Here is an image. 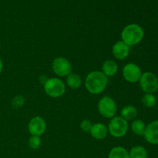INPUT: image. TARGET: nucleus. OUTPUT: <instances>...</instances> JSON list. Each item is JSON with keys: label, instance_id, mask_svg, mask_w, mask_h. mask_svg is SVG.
Returning a JSON list of instances; mask_svg holds the SVG:
<instances>
[{"label": "nucleus", "instance_id": "nucleus-1", "mask_svg": "<svg viewBox=\"0 0 158 158\" xmlns=\"http://www.w3.org/2000/svg\"><path fill=\"white\" fill-rule=\"evenodd\" d=\"M107 77L100 71H93L86 78L85 86L86 89L92 94H101L107 85Z\"/></svg>", "mask_w": 158, "mask_h": 158}, {"label": "nucleus", "instance_id": "nucleus-2", "mask_svg": "<svg viewBox=\"0 0 158 158\" xmlns=\"http://www.w3.org/2000/svg\"><path fill=\"white\" fill-rule=\"evenodd\" d=\"M144 32L141 26L137 24H131L123 29L121 33L122 41L127 46H132L140 43L143 38Z\"/></svg>", "mask_w": 158, "mask_h": 158}, {"label": "nucleus", "instance_id": "nucleus-3", "mask_svg": "<svg viewBox=\"0 0 158 158\" xmlns=\"http://www.w3.org/2000/svg\"><path fill=\"white\" fill-rule=\"evenodd\" d=\"M44 90L48 96L53 98L60 97L65 94L66 86L61 80L58 78H49L44 83Z\"/></svg>", "mask_w": 158, "mask_h": 158}, {"label": "nucleus", "instance_id": "nucleus-4", "mask_svg": "<svg viewBox=\"0 0 158 158\" xmlns=\"http://www.w3.org/2000/svg\"><path fill=\"white\" fill-rule=\"evenodd\" d=\"M127 121L121 117H114L110 120L108 126V131L114 137H122L126 135L128 131Z\"/></svg>", "mask_w": 158, "mask_h": 158}, {"label": "nucleus", "instance_id": "nucleus-5", "mask_svg": "<svg viewBox=\"0 0 158 158\" xmlns=\"http://www.w3.org/2000/svg\"><path fill=\"white\" fill-rule=\"evenodd\" d=\"M98 111L106 118H113L116 115L117 106L115 101L110 97H104L99 101Z\"/></svg>", "mask_w": 158, "mask_h": 158}, {"label": "nucleus", "instance_id": "nucleus-6", "mask_svg": "<svg viewBox=\"0 0 158 158\" xmlns=\"http://www.w3.org/2000/svg\"><path fill=\"white\" fill-rule=\"evenodd\" d=\"M140 86L145 94H154L157 89L158 80L155 75L151 72L142 73L140 79Z\"/></svg>", "mask_w": 158, "mask_h": 158}, {"label": "nucleus", "instance_id": "nucleus-7", "mask_svg": "<svg viewBox=\"0 0 158 158\" xmlns=\"http://www.w3.org/2000/svg\"><path fill=\"white\" fill-rule=\"evenodd\" d=\"M53 72L60 77H67L72 73V66L70 63L63 57H57L54 59L52 63Z\"/></svg>", "mask_w": 158, "mask_h": 158}, {"label": "nucleus", "instance_id": "nucleus-8", "mask_svg": "<svg viewBox=\"0 0 158 158\" xmlns=\"http://www.w3.org/2000/svg\"><path fill=\"white\" fill-rule=\"evenodd\" d=\"M123 78L131 83H137L142 76L140 68L134 63H128L123 69Z\"/></svg>", "mask_w": 158, "mask_h": 158}, {"label": "nucleus", "instance_id": "nucleus-9", "mask_svg": "<svg viewBox=\"0 0 158 158\" xmlns=\"http://www.w3.org/2000/svg\"><path fill=\"white\" fill-rule=\"evenodd\" d=\"M46 124L45 120L40 117H35L29 123V131L32 136H40L46 131Z\"/></svg>", "mask_w": 158, "mask_h": 158}, {"label": "nucleus", "instance_id": "nucleus-10", "mask_svg": "<svg viewBox=\"0 0 158 158\" xmlns=\"http://www.w3.org/2000/svg\"><path fill=\"white\" fill-rule=\"evenodd\" d=\"M143 137L148 143L158 144V120L151 122L146 127Z\"/></svg>", "mask_w": 158, "mask_h": 158}, {"label": "nucleus", "instance_id": "nucleus-11", "mask_svg": "<svg viewBox=\"0 0 158 158\" xmlns=\"http://www.w3.org/2000/svg\"><path fill=\"white\" fill-rule=\"evenodd\" d=\"M112 52L114 56L117 60H124L130 53V46L123 43L122 40L118 41L113 46Z\"/></svg>", "mask_w": 158, "mask_h": 158}, {"label": "nucleus", "instance_id": "nucleus-12", "mask_svg": "<svg viewBox=\"0 0 158 158\" xmlns=\"http://www.w3.org/2000/svg\"><path fill=\"white\" fill-rule=\"evenodd\" d=\"M108 132H109L108 127H106L104 124L101 123L93 124L90 131H89L91 136L95 139H97V140L104 139L107 136Z\"/></svg>", "mask_w": 158, "mask_h": 158}, {"label": "nucleus", "instance_id": "nucleus-13", "mask_svg": "<svg viewBox=\"0 0 158 158\" xmlns=\"http://www.w3.org/2000/svg\"><path fill=\"white\" fill-rule=\"evenodd\" d=\"M102 69H103V73L106 77H114L118 70V66L115 61L108 60L103 63Z\"/></svg>", "mask_w": 158, "mask_h": 158}, {"label": "nucleus", "instance_id": "nucleus-14", "mask_svg": "<svg viewBox=\"0 0 158 158\" xmlns=\"http://www.w3.org/2000/svg\"><path fill=\"white\" fill-rule=\"evenodd\" d=\"M120 114H121V117L127 121V120H132L136 118L137 115V110L134 106L128 105L122 109Z\"/></svg>", "mask_w": 158, "mask_h": 158}, {"label": "nucleus", "instance_id": "nucleus-15", "mask_svg": "<svg viewBox=\"0 0 158 158\" xmlns=\"http://www.w3.org/2000/svg\"><path fill=\"white\" fill-rule=\"evenodd\" d=\"M66 83H67L68 86L71 89H78L80 87L82 84V79L79 75L76 73H71L69 75L67 76L66 79Z\"/></svg>", "mask_w": 158, "mask_h": 158}, {"label": "nucleus", "instance_id": "nucleus-16", "mask_svg": "<svg viewBox=\"0 0 158 158\" xmlns=\"http://www.w3.org/2000/svg\"><path fill=\"white\" fill-rule=\"evenodd\" d=\"M129 157L130 158H148V152L143 147L135 146L131 148Z\"/></svg>", "mask_w": 158, "mask_h": 158}, {"label": "nucleus", "instance_id": "nucleus-17", "mask_svg": "<svg viewBox=\"0 0 158 158\" xmlns=\"http://www.w3.org/2000/svg\"><path fill=\"white\" fill-rule=\"evenodd\" d=\"M145 129H146V125L143 120H135L131 124V130L136 135L143 136Z\"/></svg>", "mask_w": 158, "mask_h": 158}, {"label": "nucleus", "instance_id": "nucleus-18", "mask_svg": "<svg viewBox=\"0 0 158 158\" xmlns=\"http://www.w3.org/2000/svg\"><path fill=\"white\" fill-rule=\"evenodd\" d=\"M108 158H130V157L126 149L122 147H117L111 150Z\"/></svg>", "mask_w": 158, "mask_h": 158}, {"label": "nucleus", "instance_id": "nucleus-19", "mask_svg": "<svg viewBox=\"0 0 158 158\" xmlns=\"http://www.w3.org/2000/svg\"><path fill=\"white\" fill-rule=\"evenodd\" d=\"M142 103L145 107L151 108L156 104V97L152 94H145L142 98Z\"/></svg>", "mask_w": 158, "mask_h": 158}, {"label": "nucleus", "instance_id": "nucleus-20", "mask_svg": "<svg viewBox=\"0 0 158 158\" xmlns=\"http://www.w3.org/2000/svg\"><path fill=\"white\" fill-rule=\"evenodd\" d=\"M29 148L33 150H36L41 146V139L39 136H32L29 140Z\"/></svg>", "mask_w": 158, "mask_h": 158}, {"label": "nucleus", "instance_id": "nucleus-21", "mask_svg": "<svg viewBox=\"0 0 158 158\" xmlns=\"http://www.w3.org/2000/svg\"><path fill=\"white\" fill-rule=\"evenodd\" d=\"M25 103V98L23 96H16L13 98L12 101V107L15 109H19V108L22 107Z\"/></svg>", "mask_w": 158, "mask_h": 158}, {"label": "nucleus", "instance_id": "nucleus-22", "mask_svg": "<svg viewBox=\"0 0 158 158\" xmlns=\"http://www.w3.org/2000/svg\"><path fill=\"white\" fill-rule=\"evenodd\" d=\"M92 126V123L89 120H83L81 122V124H80V127H81V130L83 132H89Z\"/></svg>", "mask_w": 158, "mask_h": 158}, {"label": "nucleus", "instance_id": "nucleus-23", "mask_svg": "<svg viewBox=\"0 0 158 158\" xmlns=\"http://www.w3.org/2000/svg\"><path fill=\"white\" fill-rule=\"evenodd\" d=\"M2 68H3V63H2V60L0 59V73H1L2 70Z\"/></svg>", "mask_w": 158, "mask_h": 158}, {"label": "nucleus", "instance_id": "nucleus-24", "mask_svg": "<svg viewBox=\"0 0 158 158\" xmlns=\"http://www.w3.org/2000/svg\"><path fill=\"white\" fill-rule=\"evenodd\" d=\"M157 89H158V84H157Z\"/></svg>", "mask_w": 158, "mask_h": 158}, {"label": "nucleus", "instance_id": "nucleus-25", "mask_svg": "<svg viewBox=\"0 0 158 158\" xmlns=\"http://www.w3.org/2000/svg\"><path fill=\"white\" fill-rule=\"evenodd\" d=\"M0 49H1V46H0Z\"/></svg>", "mask_w": 158, "mask_h": 158}]
</instances>
